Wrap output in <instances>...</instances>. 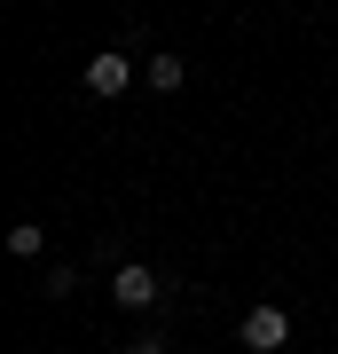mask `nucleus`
<instances>
[{
	"instance_id": "1",
	"label": "nucleus",
	"mask_w": 338,
	"mask_h": 354,
	"mask_svg": "<svg viewBox=\"0 0 338 354\" xmlns=\"http://www.w3.org/2000/svg\"><path fill=\"white\" fill-rule=\"evenodd\" d=\"M111 307H126V315H142V307H158V268H142V260L111 268Z\"/></svg>"
},
{
	"instance_id": "2",
	"label": "nucleus",
	"mask_w": 338,
	"mask_h": 354,
	"mask_svg": "<svg viewBox=\"0 0 338 354\" xmlns=\"http://www.w3.org/2000/svg\"><path fill=\"white\" fill-rule=\"evenodd\" d=\"M236 339H244L252 354H276V346L291 339V315H283V307H244V323H236Z\"/></svg>"
},
{
	"instance_id": "3",
	"label": "nucleus",
	"mask_w": 338,
	"mask_h": 354,
	"mask_svg": "<svg viewBox=\"0 0 338 354\" xmlns=\"http://www.w3.org/2000/svg\"><path fill=\"white\" fill-rule=\"evenodd\" d=\"M126 87H134V55L111 48V55H95V64H87V95H111V102H118Z\"/></svg>"
},
{
	"instance_id": "4",
	"label": "nucleus",
	"mask_w": 338,
	"mask_h": 354,
	"mask_svg": "<svg viewBox=\"0 0 338 354\" xmlns=\"http://www.w3.org/2000/svg\"><path fill=\"white\" fill-rule=\"evenodd\" d=\"M142 79H150L158 95H173L181 79H189V64H181V55H150V64H142Z\"/></svg>"
},
{
	"instance_id": "5",
	"label": "nucleus",
	"mask_w": 338,
	"mask_h": 354,
	"mask_svg": "<svg viewBox=\"0 0 338 354\" xmlns=\"http://www.w3.org/2000/svg\"><path fill=\"white\" fill-rule=\"evenodd\" d=\"M8 252H16V260H39V252H48V236H39V221H16V228H8Z\"/></svg>"
},
{
	"instance_id": "6",
	"label": "nucleus",
	"mask_w": 338,
	"mask_h": 354,
	"mask_svg": "<svg viewBox=\"0 0 338 354\" xmlns=\"http://www.w3.org/2000/svg\"><path fill=\"white\" fill-rule=\"evenodd\" d=\"M71 291H79V268L55 260V268H48V299H71Z\"/></svg>"
}]
</instances>
